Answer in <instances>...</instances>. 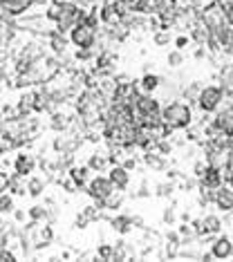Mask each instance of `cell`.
<instances>
[{
  "instance_id": "cell-41",
  "label": "cell",
  "mask_w": 233,
  "mask_h": 262,
  "mask_svg": "<svg viewBox=\"0 0 233 262\" xmlns=\"http://www.w3.org/2000/svg\"><path fill=\"white\" fill-rule=\"evenodd\" d=\"M7 175H9V173H5V168L0 164V193L7 191Z\"/></svg>"
},
{
  "instance_id": "cell-30",
  "label": "cell",
  "mask_w": 233,
  "mask_h": 262,
  "mask_svg": "<svg viewBox=\"0 0 233 262\" xmlns=\"http://www.w3.org/2000/svg\"><path fill=\"white\" fill-rule=\"evenodd\" d=\"M58 184H61V188L65 193H70V195H74V193L79 191V186L74 184V179H72L70 175H67V177H58Z\"/></svg>"
},
{
  "instance_id": "cell-22",
  "label": "cell",
  "mask_w": 233,
  "mask_h": 262,
  "mask_svg": "<svg viewBox=\"0 0 233 262\" xmlns=\"http://www.w3.org/2000/svg\"><path fill=\"white\" fill-rule=\"evenodd\" d=\"M14 208H16L14 195H11L9 191L0 193V215H11V213H14Z\"/></svg>"
},
{
  "instance_id": "cell-47",
  "label": "cell",
  "mask_w": 233,
  "mask_h": 262,
  "mask_svg": "<svg viewBox=\"0 0 233 262\" xmlns=\"http://www.w3.org/2000/svg\"><path fill=\"white\" fill-rule=\"evenodd\" d=\"M195 184H198V181H195V179H186V181H184V184H182V191H193V188H195Z\"/></svg>"
},
{
  "instance_id": "cell-35",
  "label": "cell",
  "mask_w": 233,
  "mask_h": 262,
  "mask_svg": "<svg viewBox=\"0 0 233 262\" xmlns=\"http://www.w3.org/2000/svg\"><path fill=\"white\" fill-rule=\"evenodd\" d=\"M222 11H224V20H227L229 25H233V2L222 0Z\"/></svg>"
},
{
  "instance_id": "cell-21",
  "label": "cell",
  "mask_w": 233,
  "mask_h": 262,
  "mask_svg": "<svg viewBox=\"0 0 233 262\" xmlns=\"http://www.w3.org/2000/svg\"><path fill=\"white\" fill-rule=\"evenodd\" d=\"M108 157L106 155H99V152H92L90 159H87V168L90 171H108Z\"/></svg>"
},
{
  "instance_id": "cell-1",
  "label": "cell",
  "mask_w": 233,
  "mask_h": 262,
  "mask_svg": "<svg viewBox=\"0 0 233 262\" xmlns=\"http://www.w3.org/2000/svg\"><path fill=\"white\" fill-rule=\"evenodd\" d=\"M162 119L164 123L173 128V130H186L193 123V112H191V103H184V101H171L168 106L162 108Z\"/></svg>"
},
{
  "instance_id": "cell-5",
  "label": "cell",
  "mask_w": 233,
  "mask_h": 262,
  "mask_svg": "<svg viewBox=\"0 0 233 262\" xmlns=\"http://www.w3.org/2000/svg\"><path fill=\"white\" fill-rule=\"evenodd\" d=\"M36 166H38V159H36V155H31V152H21V155L14 159V171L21 173L23 177H29L31 173L36 171Z\"/></svg>"
},
{
  "instance_id": "cell-6",
  "label": "cell",
  "mask_w": 233,
  "mask_h": 262,
  "mask_svg": "<svg viewBox=\"0 0 233 262\" xmlns=\"http://www.w3.org/2000/svg\"><path fill=\"white\" fill-rule=\"evenodd\" d=\"M45 40H47V45H50L52 54H56V56L65 54V50H67V43H70V38H67L65 34H61V31L56 29V27H54V29H47Z\"/></svg>"
},
{
  "instance_id": "cell-20",
  "label": "cell",
  "mask_w": 233,
  "mask_h": 262,
  "mask_svg": "<svg viewBox=\"0 0 233 262\" xmlns=\"http://www.w3.org/2000/svg\"><path fill=\"white\" fill-rule=\"evenodd\" d=\"M204 224V231H206V235H218L220 231H222V222H220L218 215H206L202 220Z\"/></svg>"
},
{
  "instance_id": "cell-9",
  "label": "cell",
  "mask_w": 233,
  "mask_h": 262,
  "mask_svg": "<svg viewBox=\"0 0 233 262\" xmlns=\"http://www.w3.org/2000/svg\"><path fill=\"white\" fill-rule=\"evenodd\" d=\"M231 249H233V242L229 240L227 235L215 237V240H213V244H211V253H213V258H218V260L231 258Z\"/></svg>"
},
{
  "instance_id": "cell-40",
  "label": "cell",
  "mask_w": 233,
  "mask_h": 262,
  "mask_svg": "<svg viewBox=\"0 0 233 262\" xmlns=\"http://www.w3.org/2000/svg\"><path fill=\"white\" fill-rule=\"evenodd\" d=\"M11 215H14V220L18 222V224H25V222H27V211H23V208H14Z\"/></svg>"
},
{
  "instance_id": "cell-19",
  "label": "cell",
  "mask_w": 233,
  "mask_h": 262,
  "mask_svg": "<svg viewBox=\"0 0 233 262\" xmlns=\"http://www.w3.org/2000/svg\"><path fill=\"white\" fill-rule=\"evenodd\" d=\"M162 86V76H157V74H152V72H146V74L142 76V81H139V90L142 92H155L157 87Z\"/></svg>"
},
{
  "instance_id": "cell-46",
  "label": "cell",
  "mask_w": 233,
  "mask_h": 262,
  "mask_svg": "<svg viewBox=\"0 0 233 262\" xmlns=\"http://www.w3.org/2000/svg\"><path fill=\"white\" fill-rule=\"evenodd\" d=\"M222 76L224 79H233V63H229V65L222 67Z\"/></svg>"
},
{
  "instance_id": "cell-53",
  "label": "cell",
  "mask_w": 233,
  "mask_h": 262,
  "mask_svg": "<svg viewBox=\"0 0 233 262\" xmlns=\"http://www.w3.org/2000/svg\"><path fill=\"white\" fill-rule=\"evenodd\" d=\"M0 106H2V101H0Z\"/></svg>"
},
{
  "instance_id": "cell-28",
  "label": "cell",
  "mask_w": 233,
  "mask_h": 262,
  "mask_svg": "<svg viewBox=\"0 0 233 262\" xmlns=\"http://www.w3.org/2000/svg\"><path fill=\"white\" fill-rule=\"evenodd\" d=\"M173 191H175V184H173L171 179L162 181V184H157V186H155V195H157V197H171Z\"/></svg>"
},
{
  "instance_id": "cell-12",
  "label": "cell",
  "mask_w": 233,
  "mask_h": 262,
  "mask_svg": "<svg viewBox=\"0 0 233 262\" xmlns=\"http://www.w3.org/2000/svg\"><path fill=\"white\" fill-rule=\"evenodd\" d=\"M34 99H36V90H27L18 96V103H16V108H18V116L34 115Z\"/></svg>"
},
{
  "instance_id": "cell-7",
  "label": "cell",
  "mask_w": 233,
  "mask_h": 262,
  "mask_svg": "<svg viewBox=\"0 0 233 262\" xmlns=\"http://www.w3.org/2000/svg\"><path fill=\"white\" fill-rule=\"evenodd\" d=\"M144 164H146L148 168H150L152 173H166L168 171V161L164 155H159L155 148H150V150H144Z\"/></svg>"
},
{
  "instance_id": "cell-44",
  "label": "cell",
  "mask_w": 233,
  "mask_h": 262,
  "mask_svg": "<svg viewBox=\"0 0 233 262\" xmlns=\"http://www.w3.org/2000/svg\"><path fill=\"white\" fill-rule=\"evenodd\" d=\"M206 171V161H195V177H202Z\"/></svg>"
},
{
  "instance_id": "cell-33",
  "label": "cell",
  "mask_w": 233,
  "mask_h": 262,
  "mask_svg": "<svg viewBox=\"0 0 233 262\" xmlns=\"http://www.w3.org/2000/svg\"><path fill=\"white\" fill-rule=\"evenodd\" d=\"M9 244V235H7V222L5 215H0V247H7Z\"/></svg>"
},
{
  "instance_id": "cell-48",
  "label": "cell",
  "mask_w": 233,
  "mask_h": 262,
  "mask_svg": "<svg viewBox=\"0 0 233 262\" xmlns=\"http://www.w3.org/2000/svg\"><path fill=\"white\" fill-rule=\"evenodd\" d=\"M166 175H168V179H171V181L173 179H182V177H184L179 171H166Z\"/></svg>"
},
{
  "instance_id": "cell-8",
  "label": "cell",
  "mask_w": 233,
  "mask_h": 262,
  "mask_svg": "<svg viewBox=\"0 0 233 262\" xmlns=\"http://www.w3.org/2000/svg\"><path fill=\"white\" fill-rule=\"evenodd\" d=\"M108 177H110V181L115 184L116 191H126V188L130 186V173H128L121 164L108 168Z\"/></svg>"
},
{
  "instance_id": "cell-23",
  "label": "cell",
  "mask_w": 233,
  "mask_h": 262,
  "mask_svg": "<svg viewBox=\"0 0 233 262\" xmlns=\"http://www.w3.org/2000/svg\"><path fill=\"white\" fill-rule=\"evenodd\" d=\"M27 217H29V220H36V222H45L47 206L45 204H34V206L27 208Z\"/></svg>"
},
{
  "instance_id": "cell-15",
  "label": "cell",
  "mask_w": 233,
  "mask_h": 262,
  "mask_svg": "<svg viewBox=\"0 0 233 262\" xmlns=\"http://www.w3.org/2000/svg\"><path fill=\"white\" fill-rule=\"evenodd\" d=\"M90 168H87V164L86 166H72L70 171H67V175L72 177V179H74V184L76 186H79V191H86V186H87V181H90Z\"/></svg>"
},
{
  "instance_id": "cell-51",
  "label": "cell",
  "mask_w": 233,
  "mask_h": 262,
  "mask_svg": "<svg viewBox=\"0 0 233 262\" xmlns=\"http://www.w3.org/2000/svg\"><path fill=\"white\" fill-rule=\"evenodd\" d=\"M0 27H2V20H0Z\"/></svg>"
},
{
  "instance_id": "cell-49",
  "label": "cell",
  "mask_w": 233,
  "mask_h": 262,
  "mask_svg": "<svg viewBox=\"0 0 233 262\" xmlns=\"http://www.w3.org/2000/svg\"><path fill=\"white\" fill-rule=\"evenodd\" d=\"M45 206L50 208V206H56V200L54 197H45Z\"/></svg>"
},
{
  "instance_id": "cell-2",
  "label": "cell",
  "mask_w": 233,
  "mask_h": 262,
  "mask_svg": "<svg viewBox=\"0 0 233 262\" xmlns=\"http://www.w3.org/2000/svg\"><path fill=\"white\" fill-rule=\"evenodd\" d=\"M222 99H224L222 87L220 86H206V87H202V92H200V96H198V106H200L202 112L211 115V112H215L220 108Z\"/></svg>"
},
{
  "instance_id": "cell-50",
  "label": "cell",
  "mask_w": 233,
  "mask_h": 262,
  "mask_svg": "<svg viewBox=\"0 0 233 262\" xmlns=\"http://www.w3.org/2000/svg\"><path fill=\"white\" fill-rule=\"evenodd\" d=\"M231 258H233V249H231Z\"/></svg>"
},
{
  "instance_id": "cell-14",
  "label": "cell",
  "mask_w": 233,
  "mask_h": 262,
  "mask_svg": "<svg viewBox=\"0 0 233 262\" xmlns=\"http://www.w3.org/2000/svg\"><path fill=\"white\" fill-rule=\"evenodd\" d=\"M215 206L220 208V211H233V191L231 188H224V184L215 191Z\"/></svg>"
},
{
  "instance_id": "cell-39",
  "label": "cell",
  "mask_w": 233,
  "mask_h": 262,
  "mask_svg": "<svg viewBox=\"0 0 233 262\" xmlns=\"http://www.w3.org/2000/svg\"><path fill=\"white\" fill-rule=\"evenodd\" d=\"M121 166L126 168V171H137L139 159H137V157H128V159H123V161H121Z\"/></svg>"
},
{
  "instance_id": "cell-43",
  "label": "cell",
  "mask_w": 233,
  "mask_h": 262,
  "mask_svg": "<svg viewBox=\"0 0 233 262\" xmlns=\"http://www.w3.org/2000/svg\"><path fill=\"white\" fill-rule=\"evenodd\" d=\"M130 220H132V227H135V229H142V231L146 229V224H144V217H142V215H130Z\"/></svg>"
},
{
  "instance_id": "cell-26",
  "label": "cell",
  "mask_w": 233,
  "mask_h": 262,
  "mask_svg": "<svg viewBox=\"0 0 233 262\" xmlns=\"http://www.w3.org/2000/svg\"><path fill=\"white\" fill-rule=\"evenodd\" d=\"M202 83H198V81H193L191 86L184 90V99L188 101V103H198V96H200V92H202Z\"/></svg>"
},
{
  "instance_id": "cell-31",
  "label": "cell",
  "mask_w": 233,
  "mask_h": 262,
  "mask_svg": "<svg viewBox=\"0 0 233 262\" xmlns=\"http://www.w3.org/2000/svg\"><path fill=\"white\" fill-rule=\"evenodd\" d=\"M155 150H157L159 155L168 157V155L173 152V141H171V139H159L157 144H155Z\"/></svg>"
},
{
  "instance_id": "cell-36",
  "label": "cell",
  "mask_w": 233,
  "mask_h": 262,
  "mask_svg": "<svg viewBox=\"0 0 233 262\" xmlns=\"http://www.w3.org/2000/svg\"><path fill=\"white\" fill-rule=\"evenodd\" d=\"M92 222L87 220L86 215H83V213H79V215H76V220H74V229H79V231H83V229H87L90 227Z\"/></svg>"
},
{
  "instance_id": "cell-38",
  "label": "cell",
  "mask_w": 233,
  "mask_h": 262,
  "mask_svg": "<svg viewBox=\"0 0 233 262\" xmlns=\"http://www.w3.org/2000/svg\"><path fill=\"white\" fill-rule=\"evenodd\" d=\"M162 220H164V224H175V206H168L166 211H164V215H162Z\"/></svg>"
},
{
  "instance_id": "cell-34",
  "label": "cell",
  "mask_w": 233,
  "mask_h": 262,
  "mask_svg": "<svg viewBox=\"0 0 233 262\" xmlns=\"http://www.w3.org/2000/svg\"><path fill=\"white\" fill-rule=\"evenodd\" d=\"M14 260H16V251L9 249V244H7V247H0V262H14Z\"/></svg>"
},
{
  "instance_id": "cell-24",
  "label": "cell",
  "mask_w": 233,
  "mask_h": 262,
  "mask_svg": "<svg viewBox=\"0 0 233 262\" xmlns=\"http://www.w3.org/2000/svg\"><path fill=\"white\" fill-rule=\"evenodd\" d=\"M135 11L144 16H150L157 11V0H137V5H135Z\"/></svg>"
},
{
  "instance_id": "cell-29",
  "label": "cell",
  "mask_w": 233,
  "mask_h": 262,
  "mask_svg": "<svg viewBox=\"0 0 233 262\" xmlns=\"http://www.w3.org/2000/svg\"><path fill=\"white\" fill-rule=\"evenodd\" d=\"M58 16H61V5H56V2H47L45 18L50 20V23H56V20H58Z\"/></svg>"
},
{
  "instance_id": "cell-11",
  "label": "cell",
  "mask_w": 233,
  "mask_h": 262,
  "mask_svg": "<svg viewBox=\"0 0 233 262\" xmlns=\"http://www.w3.org/2000/svg\"><path fill=\"white\" fill-rule=\"evenodd\" d=\"M99 18H101L103 25H116V23L121 20V14L116 9V2H106V0H103L101 9H99Z\"/></svg>"
},
{
  "instance_id": "cell-4",
  "label": "cell",
  "mask_w": 233,
  "mask_h": 262,
  "mask_svg": "<svg viewBox=\"0 0 233 262\" xmlns=\"http://www.w3.org/2000/svg\"><path fill=\"white\" fill-rule=\"evenodd\" d=\"M86 193L92 197V200H106L110 193H115V184L110 181L108 175H96L87 181Z\"/></svg>"
},
{
  "instance_id": "cell-32",
  "label": "cell",
  "mask_w": 233,
  "mask_h": 262,
  "mask_svg": "<svg viewBox=\"0 0 233 262\" xmlns=\"http://www.w3.org/2000/svg\"><path fill=\"white\" fill-rule=\"evenodd\" d=\"M168 65L171 67H179L184 63V54H182V50H173L171 54H168Z\"/></svg>"
},
{
  "instance_id": "cell-3",
  "label": "cell",
  "mask_w": 233,
  "mask_h": 262,
  "mask_svg": "<svg viewBox=\"0 0 233 262\" xmlns=\"http://www.w3.org/2000/svg\"><path fill=\"white\" fill-rule=\"evenodd\" d=\"M70 43L76 47H92L96 45V27L87 23H79L70 29Z\"/></svg>"
},
{
  "instance_id": "cell-42",
  "label": "cell",
  "mask_w": 233,
  "mask_h": 262,
  "mask_svg": "<svg viewBox=\"0 0 233 262\" xmlns=\"http://www.w3.org/2000/svg\"><path fill=\"white\" fill-rule=\"evenodd\" d=\"M188 43H191V38H188V36H177V38H175V50H184Z\"/></svg>"
},
{
  "instance_id": "cell-45",
  "label": "cell",
  "mask_w": 233,
  "mask_h": 262,
  "mask_svg": "<svg viewBox=\"0 0 233 262\" xmlns=\"http://www.w3.org/2000/svg\"><path fill=\"white\" fill-rule=\"evenodd\" d=\"M206 52H208V50H206V45H200L198 50H195V54H193V56H195L198 60H200V58H206Z\"/></svg>"
},
{
  "instance_id": "cell-52",
  "label": "cell",
  "mask_w": 233,
  "mask_h": 262,
  "mask_svg": "<svg viewBox=\"0 0 233 262\" xmlns=\"http://www.w3.org/2000/svg\"><path fill=\"white\" fill-rule=\"evenodd\" d=\"M0 92H2V86H0Z\"/></svg>"
},
{
  "instance_id": "cell-16",
  "label": "cell",
  "mask_w": 233,
  "mask_h": 262,
  "mask_svg": "<svg viewBox=\"0 0 233 262\" xmlns=\"http://www.w3.org/2000/svg\"><path fill=\"white\" fill-rule=\"evenodd\" d=\"M110 227L115 233H119V235H128V233H132V220L130 215H115L110 217Z\"/></svg>"
},
{
  "instance_id": "cell-37",
  "label": "cell",
  "mask_w": 233,
  "mask_h": 262,
  "mask_svg": "<svg viewBox=\"0 0 233 262\" xmlns=\"http://www.w3.org/2000/svg\"><path fill=\"white\" fill-rule=\"evenodd\" d=\"M150 195H152V191H150V186H148L146 181H144L142 186H139V191L132 193V197H137V200H142V197H150Z\"/></svg>"
},
{
  "instance_id": "cell-13",
  "label": "cell",
  "mask_w": 233,
  "mask_h": 262,
  "mask_svg": "<svg viewBox=\"0 0 233 262\" xmlns=\"http://www.w3.org/2000/svg\"><path fill=\"white\" fill-rule=\"evenodd\" d=\"M25 177L21 175V173H9L7 175V191L11 193V195H18V197H23V195H27V184L25 181Z\"/></svg>"
},
{
  "instance_id": "cell-25",
  "label": "cell",
  "mask_w": 233,
  "mask_h": 262,
  "mask_svg": "<svg viewBox=\"0 0 233 262\" xmlns=\"http://www.w3.org/2000/svg\"><path fill=\"white\" fill-rule=\"evenodd\" d=\"M152 45H157V47L171 45V29H157V31H152Z\"/></svg>"
},
{
  "instance_id": "cell-18",
  "label": "cell",
  "mask_w": 233,
  "mask_h": 262,
  "mask_svg": "<svg viewBox=\"0 0 233 262\" xmlns=\"http://www.w3.org/2000/svg\"><path fill=\"white\" fill-rule=\"evenodd\" d=\"M96 56H99V45L76 47V52H74V60H76V63H92V60H96Z\"/></svg>"
},
{
  "instance_id": "cell-27",
  "label": "cell",
  "mask_w": 233,
  "mask_h": 262,
  "mask_svg": "<svg viewBox=\"0 0 233 262\" xmlns=\"http://www.w3.org/2000/svg\"><path fill=\"white\" fill-rule=\"evenodd\" d=\"M112 256H115V244L103 242V244L96 247V258H99V260H112Z\"/></svg>"
},
{
  "instance_id": "cell-10",
  "label": "cell",
  "mask_w": 233,
  "mask_h": 262,
  "mask_svg": "<svg viewBox=\"0 0 233 262\" xmlns=\"http://www.w3.org/2000/svg\"><path fill=\"white\" fill-rule=\"evenodd\" d=\"M76 116V112L74 115H63L61 110H54L50 115V128L54 132H65V130H70V123H72V119Z\"/></svg>"
},
{
  "instance_id": "cell-17",
  "label": "cell",
  "mask_w": 233,
  "mask_h": 262,
  "mask_svg": "<svg viewBox=\"0 0 233 262\" xmlns=\"http://www.w3.org/2000/svg\"><path fill=\"white\" fill-rule=\"evenodd\" d=\"M45 188H47L45 177H34V175H29V179H27V195H29L31 200H38V197L45 193Z\"/></svg>"
}]
</instances>
